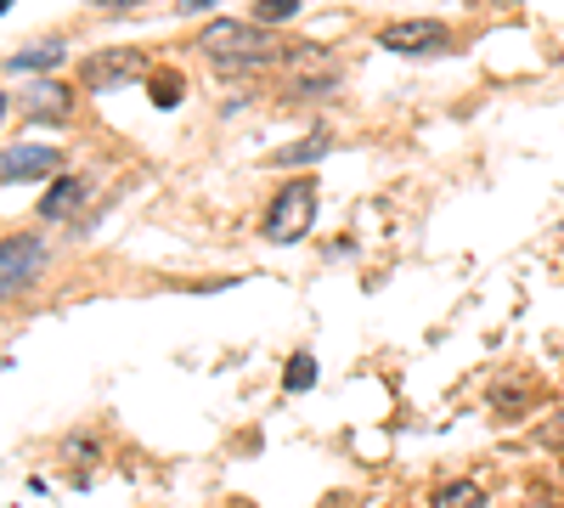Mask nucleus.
<instances>
[{"label": "nucleus", "mask_w": 564, "mask_h": 508, "mask_svg": "<svg viewBox=\"0 0 564 508\" xmlns=\"http://www.w3.org/2000/svg\"><path fill=\"white\" fill-rule=\"evenodd\" d=\"M198 45L209 52V63H220V68H231V74L282 63V45H276L265 29H254V23H209Z\"/></svg>", "instance_id": "obj_1"}, {"label": "nucleus", "mask_w": 564, "mask_h": 508, "mask_svg": "<svg viewBox=\"0 0 564 508\" xmlns=\"http://www.w3.org/2000/svg\"><path fill=\"white\" fill-rule=\"evenodd\" d=\"M311 220H316V181H289L265 209V238L271 244H300L311 233Z\"/></svg>", "instance_id": "obj_2"}, {"label": "nucleus", "mask_w": 564, "mask_h": 508, "mask_svg": "<svg viewBox=\"0 0 564 508\" xmlns=\"http://www.w3.org/2000/svg\"><path fill=\"white\" fill-rule=\"evenodd\" d=\"M40 266H45V244H40L34 233L0 244V300L23 294V289L34 283V277H40Z\"/></svg>", "instance_id": "obj_3"}, {"label": "nucleus", "mask_w": 564, "mask_h": 508, "mask_svg": "<svg viewBox=\"0 0 564 508\" xmlns=\"http://www.w3.org/2000/svg\"><path fill=\"white\" fill-rule=\"evenodd\" d=\"M379 40H384V52L430 57V52H441V45H446V23H435V18H412V23H390Z\"/></svg>", "instance_id": "obj_4"}, {"label": "nucleus", "mask_w": 564, "mask_h": 508, "mask_svg": "<svg viewBox=\"0 0 564 508\" xmlns=\"http://www.w3.org/2000/svg\"><path fill=\"white\" fill-rule=\"evenodd\" d=\"M141 68H148V57H141V52H108V57H90L85 63V85L90 90H108V85H119V79H130Z\"/></svg>", "instance_id": "obj_5"}, {"label": "nucleus", "mask_w": 564, "mask_h": 508, "mask_svg": "<svg viewBox=\"0 0 564 508\" xmlns=\"http://www.w3.org/2000/svg\"><path fill=\"white\" fill-rule=\"evenodd\" d=\"M45 170H57V148H12L7 159H0V175L7 181H23V175H45Z\"/></svg>", "instance_id": "obj_6"}, {"label": "nucleus", "mask_w": 564, "mask_h": 508, "mask_svg": "<svg viewBox=\"0 0 564 508\" xmlns=\"http://www.w3.org/2000/svg\"><path fill=\"white\" fill-rule=\"evenodd\" d=\"M79 198H85V181H79V175H63L57 187L40 198V215H45V220H63L68 209H79Z\"/></svg>", "instance_id": "obj_7"}, {"label": "nucleus", "mask_w": 564, "mask_h": 508, "mask_svg": "<svg viewBox=\"0 0 564 508\" xmlns=\"http://www.w3.org/2000/svg\"><path fill=\"white\" fill-rule=\"evenodd\" d=\"M430 508H486V497H480V486L475 480H452V486H441L435 491V502Z\"/></svg>", "instance_id": "obj_8"}, {"label": "nucleus", "mask_w": 564, "mask_h": 508, "mask_svg": "<svg viewBox=\"0 0 564 508\" xmlns=\"http://www.w3.org/2000/svg\"><path fill=\"white\" fill-rule=\"evenodd\" d=\"M63 97H68L63 85H45V90H34V102H29V114H34V119H40V114H52V119H63V114H68V102H63Z\"/></svg>", "instance_id": "obj_9"}, {"label": "nucleus", "mask_w": 564, "mask_h": 508, "mask_svg": "<svg viewBox=\"0 0 564 508\" xmlns=\"http://www.w3.org/2000/svg\"><path fill=\"white\" fill-rule=\"evenodd\" d=\"M63 57V45L52 40V45H34V52H23V57H12V68H52Z\"/></svg>", "instance_id": "obj_10"}, {"label": "nucleus", "mask_w": 564, "mask_h": 508, "mask_svg": "<svg viewBox=\"0 0 564 508\" xmlns=\"http://www.w3.org/2000/svg\"><path fill=\"white\" fill-rule=\"evenodd\" d=\"M294 12H300V0H260V7H254L260 23H289Z\"/></svg>", "instance_id": "obj_11"}, {"label": "nucleus", "mask_w": 564, "mask_h": 508, "mask_svg": "<svg viewBox=\"0 0 564 508\" xmlns=\"http://www.w3.org/2000/svg\"><path fill=\"white\" fill-rule=\"evenodd\" d=\"M175 97H181V79H175V74H153V102L170 108Z\"/></svg>", "instance_id": "obj_12"}, {"label": "nucleus", "mask_w": 564, "mask_h": 508, "mask_svg": "<svg viewBox=\"0 0 564 508\" xmlns=\"http://www.w3.org/2000/svg\"><path fill=\"white\" fill-rule=\"evenodd\" d=\"M311 379H316V361H311V356H294V361H289V390H305Z\"/></svg>", "instance_id": "obj_13"}, {"label": "nucleus", "mask_w": 564, "mask_h": 508, "mask_svg": "<svg viewBox=\"0 0 564 508\" xmlns=\"http://www.w3.org/2000/svg\"><path fill=\"white\" fill-rule=\"evenodd\" d=\"M327 142H300V148H289V153H276V164H300V159H316Z\"/></svg>", "instance_id": "obj_14"}, {"label": "nucleus", "mask_w": 564, "mask_h": 508, "mask_svg": "<svg viewBox=\"0 0 564 508\" xmlns=\"http://www.w3.org/2000/svg\"><path fill=\"white\" fill-rule=\"evenodd\" d=\"M547 441H553V446H564V412H558V419L547 424Z\"/></svg>", "instance_id": "obj_15"}, {"label": "nucleus", "mask_w": 564, "mask_h": 508, "mask_svg": "<svg viewBox=\"0 0 564 508\" xmlns=\"http://www.w3.org/2000/svg\"><path fill=\"white\" fill-rule=\"evenodd\" d=\"M531 508H564V502H531Z\"/></svg>", "instance_id": "obj_16"}, {"label": "nucleus", "mask_w": 564, "mask_h": 508, "mask_svg": "<svg viewBox=\"0 0 564 508\" xmlns=\"http://www.w3.org/2000/svg\"><path fill=\"white\" fill-rule=\"evenodd\" d=\"M0 119H7V97H0Z\"/></svg>", "instance_id": "obj_17"}, {"label": "nucleus", "mask_w": 564, "mask_h": 508, "mask_svg": "<svg viewBox=\"0 0 564 508\" xmlns=\"http://www.w3.org/2000/svg\"><path fill=\"white\" fill-rule=\"evenodd\" d=\"M0 12H7V0H0Z\"/></svg>", "instance_id": "obj_18"}]
</instances>
